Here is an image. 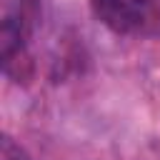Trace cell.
I'll list each match as a JSON object with an SVG mask.
<instances>
[{"label":"cell","instance_id":"cell-1","mask_svg":"<svg viewBox=\"0 0 160 160\" xmlns=\"http://www.w3.org/2000/svg\"><path fill=\"white\" fill-rule=\"evenodd\" d=\"M158 0H90V10L100 25L115 35H135L152 20Z\"/></svg>","mask_w":160,"mask_h":160}]
</instances>
